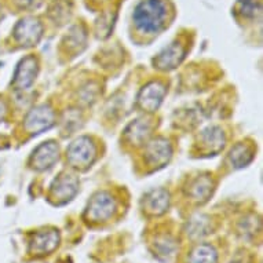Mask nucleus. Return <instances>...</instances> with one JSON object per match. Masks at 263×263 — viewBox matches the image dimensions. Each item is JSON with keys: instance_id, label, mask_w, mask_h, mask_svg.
<instances>
[{"instance_id": "nucleus-1", "label": "nucleus", "mask_w": 263, "mask_h": 263, "mask_svg": "<svg viewBox=\"0 0 263 263\" xmlns=\"http://www.w3.org/2000/svg\"><path fill=\"white\" fill-rule=\"evenodd\" d=\"M168 17L164 0H142L134 10L135 26L145 33H157L163 29Z\"/></svg>"}, {"instance_id": "nucleus-2", "label": "nucleus", "mask_w": 263, "mask_h": 263, "mask_svg": "<svg viewBox=\"0 0 263 263\" xmlns=\"http://www.w3.org/2000/svg\"><path fill=\"white\" fill-rule=\"evenodd\" d=\"M117 212V201L106 190L95 193L84 211V219L88 223H105Z\"/></svg>"}, {"instance_id": "nucleus-3", "label": "nucleus", "mask_w": 263, "mask_h": 263, "mask_svg": "<svg viewBox=\"0 0 263 263\" xmlns=\"http://www.w3.org/2000/svg\"><path fill=\"white\" fill-rule=\"evenodd\" d=\"M95 159H97V146L90 137H79L66 149V161L73 168H88Z\"/></svg>"}, {"instance_id": "nucleus-4", "label": "nucleus", "mask_w": 263, "mask_h": 263, "mask_svg": "<svg viewBox=\"0 0 263 263\" xmlns=\"http://www.w3.org/2000/svg\"><path fill=\"white\" fill-rule=\"evenodd\" d=\"M79 179L72 174L62 173L52 181L48 190V200L54 205H64L74 199L79 192Z\"/></svg>"}, {"instance_id": "nucleus-5", "label": "nucleus", "mask_w": 263, "mask_h": 263, "mask_svg": "<svg viewBox=\"0 0 263 263\" xmlns=\"http://www.w3.org/2000/svg\"><path fill=\"white\" fill-rule=\"evenodd\" d=\"M55 125V112L50 105H37L29 110L24 120V129L32 137L46 133Z\"/></svg>"}, {"instance_id": "nucleus-6", "label": "nucleus", "mask_w": 263, "mask_h": 263, "mask_svg": "<svg viewBox=\"0 0 263 263\" xmlns=\"http://www.w3.org/2000/svg\"><path fill=\"white\" fill-rule=\"evenodd\" d=\"M145 161L152 168H163L173 157V145L168 139L159 137L145 145Z\"/></svg>"}, {"instance_id": "nucleus-7", "label": "nucleus", "mask_w": 263, "mask_h": 263, "mask_svg": "<svg viewBox=\"0 0 263 263\" xmlns=\"http://www.w3.org/2000/svg\"><path fill=\"white\" fill-rule=\"evenodd\" d=\"M42 36H43V25L37 18H22L14 28V39L24 47L36 46L42 39Z\"/></svg>"}, {"instance_id": "nucleus-8", "label": "nucleus", "mask_w": 263, "mask_h": 263, "mask_svg": "<svg viewBox=\"0 0 263 263\" xmlns=\"http://www.w3.org/2000/svg\"><path fill=\"white\" fill-rule=\"evenodd\" d=\"M60 159V147L54 141H47L32 152L29 159L30 167L36 171H47Z\"/></svg>"}, {"instance_id": "nucleus-9", "label": "nucleus", "mask_w": 263, "mask_h": 263, "mask_svg": "<svg viewBox=\"0 0 263 263\" xmlns=\"http://www.w3.org/2000/svg\"><path fill=\"white\" fill-rule=\"evenodd\" d=\"M167 94V87L161 82H151L141 88L138 94L139 108L147 113H155L163 104Z\"/></svg>"}, {"instance_id": "nucleus-10", "label": "nucleus", "mask_w": 263, "mask_h": 263, "mask_svg": "<svg viewBox=\"0 0 263 263\" xmlns=\"http://www.w3.org/2000/svg\"><path fill=\"white\" fill-rule=\"evenodd\" d=\"M39 72V62L36 57L28 55L20 61L15 68L13 79V86L17 90H28L35 83L36 76Z\"/></svg>"}, {"instance_id": "nucleus-11", "label": "nucleus", "mask_w": 263, "mask_h": 263, "mask_svg": "<svg viewBox=\"0 0 263 263\" xmlns=\"http://www.w3.org/2000/svg\"><path fill=\"white\" fill-rule=\"evenodd\" d=\"M60 246V233L55 229L39 230L29 242V252L35 256L50 255Z\"/></svg>"}, {"instance_id": "nucleus-12", "label": "nucleus", "mask_w": 263, "mask_h": 263, "mask_svg": "<svg viewBox=\"0 0 263 263\" xmlns=\"http://www.w3.org/2000/svg\"><path fill=\"white\" fill-rule=\"evenodd\" d=\"M185 52L186 50L183 44L179 42H174L156 57L153 60V65L160 70H173L181 65L185 58Z\"/></svg>"}, {"instance_id": "nucleus-13", "label": "nucleus", "mask_w": 263, "mask_h": 263, "mask_svg": "<svg viewBox=\"0 0 263 263\" xmlns=\"http://www.w3.org/2000/svg\"><path fill=\"white\" fill-rule=\"evenodd\" d=\"M170 207V194L167 190L155 189L143 197V211L149 215H163Z\"/></svg>"}, {"instance_id": "nucleus-14", "label": "nucleus", "mask_w": 263, "mask_h": 263, "mask_svg": "<svg viewBox=\"0 0 263 263\" xmlns=\"http://www.w3.org/2000/svg\"><path fill=\"white\" fill-rule=\"evenodd\" d=\"M200 145H201V151L216 155L226 145L224 133L219 127H208L200 135Z\"/></svg>"}, {"instance_id": "nucleus-15", "label": "nucleus", "mask_w": 263, "mask_h": 263, "mask_svg": "<svg viewBox=\"0 0 263 263\" xmlns=\"http://www.w3.org/2000/svg\"><path fill=\"white\" fill-rule=\"evenodd\" d=\"M152 134V124L146 119H137L125 128L124 138L131 145L139 146L143 142H147V139Z\"/></svg>"}, {"instance_id": "nucleus-16", "label": "nucleus", "mask_w": 263, "mask_h": 263, "mask_svg": "<svg viewBox=\"0 0 263 263\" xmlns=\"http://www.w3.org/2000/svg\"><path fill=\"white\" fill-rule=\"evenodd\" d=\"M214 192V181L208 175H201L189 183L187 197L196 203H205Z\"/></svg>"}, {"instance_id": "nucleus-17", "label": "nucleus", "mask_w": 263, "mask_h": 263, "mask_svg": "<svg viewBox=\"0 0 263 263\" xmlns=\"http://www.w3.org/2000/svg\"><path fill=\"white\" fill-rule=\"evenodd\" d=\"M187 263H218V251L207 242L197 244L189 252Z\"/></svg>"}, {"instance_id": "nucleus-18", "label": "nucleus", "mask_w": 263, "mask_h": 263, "mask_svg": "<svg viewBox=\"0 0 263 263\" xmlns=\"http://www.w3.org/2000/svg\"><path fill=\"white\" fill-rule=\"evenodd\" d=\"M255 153L250 145L244 142L237 143L229 153V161L234 168H244L254 160Z\"/></svg>"}, {"instance_id": "nucleus-19", "label": "nucleus", "mask_w": 263, "mask_h": 263, "mask_svg": "<svg viewBox=\"0 0 263 263\" xmlns=\"http://www.w3.org/2000/svg\"><path fill=\"white\" fill-rule=\"evenodd\" d=\"M187 236L190 238H201L204 236L211 233V223H210V219L207 216L204 215H197L192 218L187 223Z\"/></svg>"}, {"instance_id": "nucleus-20", "label": "nucleus", "mask_w": 263, "mask_h": 263, "mask_svg": "<svg viewBox=\"0 0 263 263\" xmlns=\"http://www.w3.org/2000/svg\"><path fill=\"white\" fill-rule=\"evenodd\" d=\"M153 252L155 256L160 259V260H170L175 255L177 251V244L170 236H161V237L156 238L155 244H153Z\"/></svg>"}, {"instance_id": "nucleus-21", "label": "nucleus", "mask_w": 263, "mask_h": 263, "mask_svg": "<svg viewBox=\"0 0 263 263\" xmlns=\"http://www.w3.org/2000/svg\"><path fill=\"white\" fill-rule=\"evenodd\" d=\"M236 9L242 18L254 20L262 13V0H238Z\"/></svg>"}, {"instance_id": "nucleus-22", "label": "nucleus", "mask_w": 263, "mask_h": 263, "mask_svg": "<svg viewBox=\"0 0 263 263\" xmlns=\"http://www.w3.org/2000/svg\"><path fill=\"white\" fill-rule=\"evenodd\" d=\"M251 219H252V216H250V218H246V219H242L241 226H240V233H241L244 237H252V236L256 233L255 230H260V228L256 229V224H260L259 223V220L255 219L250 226Z\"/></svg>"}, {"instance_id": "nucleus-23", "label": "nucleus", "mask_w": 263, "mask_h": 263, "mask_svg": "<svg viewBox=\"0 0 263 263\" xmlns=\"http://www.w3.org/2000/svg\"><path fill=\"white\" fill-rule=\"evenodd\" d=\"M18 3L22 7H37L42 3V0H18Z\"/></svg>"}, {"instance_id": "nucleus-24", "label": "nucleus", "mask_w": 263, "mask_h": 263, "mask_svg": "<svg viewBox=\"0 0 263 263\" xmlns=\"http://www.w3.org/2000/svg\"><path fill=\"white\" fill-rule=\"evenodd\" d=\"M6 113H7V106H6L5 101L0 100V121L5 119Z\"/></svg>"}]
</instances>
